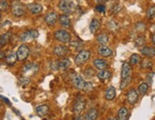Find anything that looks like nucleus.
Listing matches in <instances>:
<instances>
[{"label": "nucleus", "mask_w": 155, "mask_h": 120, "mask_svg": "<svg viewBox=\"0 0 155 120\" xmlns=\"http://www.w3.org/2000/svg\"><path fill=\"white\" fill-rule=\"evenodd\" d=\"M131 66L129 62H124L121 68V83H120V89L124 90L126 89L129 83L131 82Z\"/></svg>", "instance_id": "1"}, {"label": "nucleus", "mask_w": 155, "mask_h": 120, "mask_svg": "<svg viewBox=\"0 0 155 120\" xmlns=\"http://www.w3.org/2000/svg\"><path fill=\"white\" fill-rule=\"evenodd\" d=\"M58 8L64 13L70 15V13L75 12L77 6L73 0H60L59 4H58Z\"/></svg>", "instance_id": "2"}, {"label": "nucleus", "mask_w": 155, "mask_h": 120, "mask_svg": "<svg viewBox=\"0 0 155 120\" xmlns=\"http://www.w3.org/2000/svg\"><path fill=\"white\" fill-rule=\"evenodd\" d=\"M54 38L61 43L67 44V43H70L71 41V35L66 30H57L56 32L54 33Z\"/></svg>", "instance_id": "3"}, {"label": "nucleus", "mask_w": 155, "mask_h": 120, "mask_svg": "<svg viewBox=\"0 0 155 120\" xmlns=\"http://www.w3.org/2000/svg\"><path fill=\"white\" fill-rule=\"evenodd\" d=\"M89 57H91V51H86V50L80 51L77 55L75 56L74 63L77 66H82V65L85 64L89 59Z\"/></svg>", "instance_id": "4"}, {"label": "nucleus", "mask_w": 155, "mask_h": 120, "mask_svg": "<svg viewBox=\"0 0 155 120\" xmlns=\"http://www.w3.org/2000/svg\"><path fill=\"white\" fill-rule=\"evenodd\" d=\"M12 15L16 17L23 16L25 15V6L18 0H15L12 3Z\"/></svg>", "instance_id": "5"}, {"label": "nucleus", "mask_w": 155, "mask_h": 120, "mask_svg": "<svg viewBox=\"0 0 155 120\" xmlns=\"http://www.w3.org/2000/svg\"><path fill=\"white\" fill-rule=\"evenodd\" d=\"M86 107V100L85 98L82 96V95H78L75 99V102L73 104V108H72V111L75 114H81L82 112L84 111V109Z\"/></svg>", "instance_id": "6"}, {"label": "nucleus", "mask_w": 155, "mask_h": 120, "mask_svg": "<svg viewBox=\"0 0 155 120\" xmlns=\"http://www.w3.org/2000/svg\"><path fill=\"white\" fill-rule=\"evenodd\" d=\"M30 54V49L29 47L26 45V44H23V45H21L18 50H17L16 51V56H17V60L18 61H24L26 60L27 58H28Z\"/></svg>", "instance_id": "7"}, {"label": "nucleus", "mask_w": 155, "mask_h": 120, "mask_svg": "<svg viewBox=\"0 0 155 120\" xmlns=\"http://www.w3.org/2000/svg\"><path fill=\"white\" fill-rule=\"evenodd\" d=\"M38 32H37L36 30H29V31H26V32H24L23 33H21V35H20V40L23 41V42H25V41H29V40H33V39H35L38 37Z\"/></svg>", "instance_id": "8"}, {"label": "nucleus", "mask_w": 155, "mask_h": 120, "mask_svg": "<svg viewBox=\"0 0 155 120\" xmlns=\"http://www.w3.org/2000/svg\"><path fill=\"white\" fill-rule=\"evenodd\" d=\"M71 83L74 86L75 88L78 90H83L85 87L86 82L84 80V78L79 74H74L71 76Z\"/></svg>", "instance_id": "9"}, {"label": "nucleus", "mask_w": 155, "mask_h": 120, "mask_svg": "<svg viewBox=\"0 0 155 120\" xmlns=\"http://www.w3.org/2000/svg\"><path fill=\"white\" fill-rule=\"evenodd\" d=\"M139 98V94L135 89H131L129 90L127 94V100L130 105H135Z\"/></svg>", "instance_id": "10"}, {"label": "nucleus", "mask_w": 155, "mask_h": 120, "mask_svg": "<svg viewBox=\"0 0 155 120\" xmlns=\"http://www.w3.org/2000/svg\"><path fill=\"white\" fill-rule=\"evenodd\" d=\"M57 18H58V15L57 12H48L46 15H45V22L47 23V25L49 26H54L55 25V23L57 21Z\"/></svg>", "instance_id": "11"}, {"label": "nucleus", "mask_w": 155, "mask_h": 120, "mask_svg": "<svg viewBox=\"0 0 155 120\" xmlns=\"http://www.w3.org/2000/svg\"><path fill=\"white\" fill-rule=\"evenodd\" d=\"M97 51L102 57H109V56H111L113 54L112 50L111 49V48H109L108 46H106V45L99 46Z\"/></svg>", "instance_id": "12"}, {"label": "nucleus", "mask_w": 155, "mask_h": 120, "mask_svg": "<svg viewBox=\"0 0 155 120\" xmlns=\"http://www.w3.org/2000/svg\"><path fill=\"white\" fill-rule=\"evenodd\" d=\"M140 51L144 56H146L147 58H152V57L155 56V49L152 47L144 46V47L141 48Z\"/></svg>", "instance_id": "13"}, {"label": "nucleus", "mask_w": 155, "mask_h": 120, "mask_svg": "<svg viewBox=\"0 0 155 120\" xmlns=\"http://www.w3.org/2000/svg\"><path fill=\"white\" fill-rule=\"evenodd\" d=\"M70 53V51L66 47V46H56L55 48L53 49V53L55 54V55L59 56V57H64L66 56L67 54Z\"/></svg>", "instance_id": "14"}, {"label": "nucleus", "mask_w": 155, "mask_h": 120, "mask_svg": "<svg viewBox=\"0 0 155 120\" xmlns=\"http://www.w3.org/2000/svg\"><path fill=\"white\" fill-rule=\"evenodd\" d=\"M93 65H94V67L99 71L106 70V69L109 67L108 62L104 59H100V58H96V59L93 60Z\"/></svg>", "instance_id": "15"}, {"label": "nucleus", "mask_w": 155, "mask_h": 120, "mask_svg": "<svg viewBox=\"0 0 155 120\" xmlns=\"http://www.w3.org/2000/svg\"><path fill=\"white\" fill-rule=\"evenodd\" d=\"M116 96V90L115 88L113 87V86H109V87L106 90V92H105V97L107 100L109 101H111L113 99L115 98Z\"/></svg>", "instance_id": "16"}, {"label": "nucleus", "mask_w": 155, "mask_h": 120, "mask_svg": "<svg viewBox=\"0 0 155 120\" xmlns=\"http://www.w3.org/2000/svg\"><path fill=\"white\" fill-rule=\"evenodd\" d=\"M50 111V108L49 106L46 105V104H43V105H38L37 107L35 108V112L36 114H38L39 116H45L48 114V112Z\"/></svg>", "instance_id": "17"}, {"label": "nucleus", "mask_w": 155, "mask_h": 120, "mask_svg": "<svg viewBox=\"0 0 155 120\" xmlns=\"http://www.w3.org/2000/svg\"><path fill=\"white\" fill-rule=\"evenodd\" d=\"M98 117V111L97 109L91 108L87 112L85 115V120H96Z\"/></svg>", "instance_id": "18"}, {"label": "nucleus", "mask_w": 155, "mask_h": 120, "mask_svg": "<svg viewBox=\"0 0 155 120\" xmlns=\"http://www.w3.org/2000/svg\"><path fill=\"white\" fill-rule=\"evenodd\" d=\"M59 23L64 28H70L71 27V19L66 13H63L59 16Z\"/></svg>", "instance_id": "19"}, {"label": "nucleus", "mask_w": 155, "mask_h": 120, "mask_svg": "<svg viewBox=\"0 0 155 120\" xmlns=\"http://www.w3.org/2000/svg\"><path fill=\"white\" fill-rule=\"evenodd\" d=\"M100 27H101V23L97 18H93L89 23V31L91 33H95L100 29Z\"/></svg>", "instance_id": "20"}, {"label": "nucleus", "mask_w": 155, "mask_h": 120, "mask_svg": "<svg viewBox=\"0 0 155 120\" xmlns=\"http://www.w3.org/2000/svg\"><path fill=\"white\" fill-rule=\"evenodd\" d=\"M129 110L126 107H122L119 109L117 114V119L118 120H127L129 119Z\"/></svg>", "instance_id": "21"}, {"label": "nucleus", "mask_w": 155, "mask_h": 120, "mask_svg": "<svg viewBox=\"0 0 155 120\" xmlns=\"http://www.w3.org/2000/svg\"><path fill=\"white\" fill-rule=\"evenodd\" d=\"M28 9L33 15H38L43 11V7L40 4H36V3H33V4L28 5Z\"/></svg>", "instance_id": "22"}, {"label": "nucleus", "mask_w": 155, "mask_h": 120, "mask_svg": "<svg viewBox=\"0 0 155 120\" xmlns=\"http://www.w3.org/2000/svg\"><path fill=\"white\" fill-rule=\"evenodd\" d=\"M111 73L109 71H107V70H101L97 73V77L101 81L108 80L111 78Z\"/></svg>", "instance_id": "23"}, {"label": "nucleus", "mask_w": 155, "mask_h": 120, "mask_svg": "<svg viewBox=\"0 0 155 120\" xmlns=\"http://www.w3.org/2000/svg\"><path fill=\"white\" fill-rule=\"evenodd\" d=\"M38 65L33 64V63H28L26 64L25 66L23 67V73L27 74L29 71H32V73H35V71H38Z\"/></svg>", "instance_id": "24"}, {"label": "nucleus", "mask_w": 155, "mask_h": 120, "mask_svg": "<svg viewBox=\"0 0 155 120\" xmlns=\"http://www.w3.org/2000/svg\"><path fill=\"white\" fill-rule=\"evenodd\" d=\"M96 41L101 44V45H106V44L109 41V37L107 33H99L96 35Z\"/></svg>", "instance_id": "25"}, {"label": "nucleus", "mask_w": 155, "mask_h": 120, "mask_svg": "<svg viewBox=\"0 0 155 120\" xmlns=\"http://www.w3.org/2000/svg\"><path fill=\"white\" fill-rule=\"evenodd\" d=\"M71 60L68 58H63L60 61H58V69L61 71H66L67 69L71 66Z\"/></svg>", "instance_id": "26"}, {"label": "nucleus", "mask_w": 155, "mask_h": 120, "mask_svg": "<svg viewBox=\"0 0 155 120\" xmlns=\"http://www.w3.org/2000/svg\"><path fill=\"white\" fill-rule=\"evenodd\" d=\"M5 58H6V63L8 64L9 66H12V65H15V63L16 62V60H17L16 53L11 51V53H10Z\"/></svg>", "instance_id": "27"}, {"label": "nucleus", "mask_w": 155, "mask_h": 120, "mask_svg": "<svg viewBox=\"0 0 155 120\" xmlns=\"http://www.w3.org/2000/svg\"><path fill=\"white\" fill-rule=\"evenodd\" d=\"M147 91H149V84L146 83V82H142L140 85H139V87H138V94L140 95H145V94H147Z\"/></svg>", "instance_id": "28"}, {"label": "nucleus", "mask_w": 155, "mask_h": 120, "mask_svg": "<svg viewBox=\"0 0 155 120\" xmlns=\"http://www.w3.org/2000/svg\"><path fill=\"white\" fill-rule=\"evenodd\" d=\"M108 28L109 30L111 31V32H117V31L119 30V24L117 23V21H115V20H109V21L108 22Z\"/></svg>", "instance_id": "29"}, {"label": "nucleus", "mask_w": 155, "mask_h": 120, "mask_svg": "<svg viewBox=\"0 0 155 120\" xmlns=\"http://www.w3.org/2000/svg\"><path fill=\"white\" fill-rule=\"evenodd\" d=\"M10 34L9 33H4V34H1L0 35V48H2V47H4L6 46L7 44L9 43V41H10Z\"/></svg>", "instance_id": "30"}, {"label": "nucleus", "mask_w": 155, "mask_h": 120, "mask_svg": "<svg viewBox=\"0 0 155 120\" xmlns=\"http://www.w3.org/2000/svg\"><path fill=\"white\" fill-rule=\"evenodd\" d=\"M141 62V57L139 54L137 53H133L130 55L129 57V64L132 65V66H135V65L139 64Z\"/></svg>", "instance_id": "31"}, {"label": "nucleus", "mask_w": 155, "mask_h": 120, "mask_svg": "<svg viewBox=\"0 0 155 120\" xmlns=\"http://www.w3.org/2000/svg\"><path fill=\"white\" fill-rule=\"evenodd\" d=\"M152 66H153V64L150 60L145 59V60L141 61V68L145 69V70H147V69H149L150 70V69L152 68Z\"/></svg>", "instance_id": "32"}, {"label": "nucleus", "mask_w": 155, "mask_h": 120, "mask_svg": "<svg viewBox=\"0 0 155 120\" xmlns=\"http://www.w3.org/2000/svg\"><path fill=\"white\" fill-rule=\"evenodd\" d=\"M145 42H146V39H145V36H143V35L138 36L135 39V41H134V43H135V46L136 47H144Z\"/></svg>", "instance_id": "33"}, {"label": "nucleus", "mask_w": 155, "mask_h": 120, "mask_svg": "<svg viewBox=\"0 0 155 120\" xmlns=\"http://www.w3.org/2000/svg\"><path fill=\"white\" fill-rule=\"evenodd\" d=\"M147 17L149 19H153L155 17V6L149 8V10L147 11Z\"/></svg>", "instance_id": "34"}, {"label": "nucleus", "mask_w": 155, "mask_h": 120, "mask_svg": "<svg viewBox=\"0 0 155 120\" xmlns=\"http://www.w3.org/2000/svg\"><path fill=\"white\" fill-rule=\"evenodd\" d=\"M9 9V4L7 2V0H1L0 1V11L6 12Z\"/></svg>", "instance_id": "35"}, {"label": "nucleus", "mask_w": 155, "mask_h": 120, "mask_svg": "<svg viewBox=\"0 0 155 120\" xmlns=\"http://www.w3.org/2000/svg\"><path fill=\"white\" fill-rule=\"evenodd\" d=\"M71 45L72 47H74L75 50H79V51H82V43L80 42V41H71Z\"/></svg>", "instance_id": "36"}, {"label": "nucleus", "mask_w": 155, "mask_h": 120, "mask_svg": "<svg viewBox=\"0 0 155 120\" xmlns=\"http://www.w3.org/2000/svg\"><path fill=\"white\" fill-rule=\"evenodd\" d=\"M92 90H93V86H92L91 82H86L83 91L85 92H91Z\"/></svg>", "instance_id": "37"}, {"label": "nucleus", "mask_w": 155, "mask_h": 120, "mask_svg": "<svg viewBox=\"0 0 155 120\" xmlns=\"http://www.w3.org/2000/svg\"><path fill=\"white\" fill-rule=\"evenodd\" d=\"M120 10H121V5H120L119 3H116V4H114L111 8V13H117Z\"/></svg>", "instance_id": "38"}, {"label": "nucleus", "mask_w": 155, "mask_h": 120, "mask_svg": "<svg viewBox=\"0 0 155 120\" xmlns=\"http://www.w3.org/2000/svg\"><path fill=\"white\" fill-rule=\"evenodd\" d=\"M95 10L97 11L98 12H101V13H105L106 12V6L103 5V4H99L95 7Z\"/></svg>", "instance_id": "39"}, {"label": "nucleus", "mask_w": 155, "mask_h": 120, "mask_svg": "<svg viewBox=\"0 0 155 120\" xmlns=\"http://www.w3.org/2000/svg\"><path fill=\"white\" fill-rule=\"evenodd\" d=\"M93 74H94V71H93V70H92L91 67H89V68L86 69V71H85V75H86V76L91 77Z\"/></svg>", "instance_id": "40"}, {"label": "nucleus", "mask_w": 155, "mask_h": 120, "mask_svg": "<svg viewBox=\"0 0 155 120\" xmlns=\"http://www.w3.org/2000/svg\"><path fill=\"white\" fill-rule=\"evenodd\" d=\"M0 99L3 101V102H5L7 105H11V102H10V100L7 97H5V96H2V95H0Z\"/></svg>", "instance_id": "41"}, {"label": "nucleus", "mask_w": 155, "mask_h": 120, "mask_svg": "<svg viewBox=\"0 0 155 120\" xmlns=\"http://www.w3.org/2000/svg\"><path fill=\"white\" fill-rule=\"evenodd\" d=\"M73 120H85V117H84V116H82V115H77L76 117H74Z\"/></svg>", "instance_id": "42"}, {"label": "nucleus", "mask_w": 155, "mask_h": 120, "mask_svg": "<svg viewBox=\"0 0 155 120\" xmlns=\"http://www.w3.org/2000/svg\"><path fill=\"white\" fill-rule=\"evenodd\" d=\"M5 57H6V54H5V53H3V51H0V59H4Z\"/></svg>", "instance_id": "43"}, {"label": "nucleus", "mask_w": 155, "mask_h": 120, "mask_svg": "<svg viewBox=\"0 0 155 120\" xmlns=\"http://www.w3.org/2000/svg\"><path fill=\"white\" fill-rule=\"evenodd\" d=\"M151 39H152V42H153V44L155 45V33L152 35V37H151Z\"/></svg>", "instance_id": "44"}, {"label": "nucleus", "mask_w": 155, "mask_h": 120, "mask_svg": "<svg viewBox=\"0 0 155 120\" xmlns=\"http://www.w3.org/2000/svg\"><path fill=\"white\" fill-rule=\"evenodd\" d=\"M108 120H118V119L115 118V117H111V118H109Z\"/></svg>", "instance_id": "45"}, {"label": "nucleus", "mask_w": 155, "mask_h": 120, "mask_svg": "<svg viewBox=\"0 0 155 120\" xmlns=\"http://www.w3.org/2000/svg\"><path fill=\"white\" fill-rule=\"evenodd\" d=\"M95 1H97V2H100V1H102V0H95Z\"/></svg>", "instance_id": "46"}, {"label": "nucleus", "mask_w": 155, "mask_h": 120, "mask_svg": "<svg viewBox=\"0 0 155 120\" xmlns=\"http://www.w3.org/2000/svg\"><path fill=\"white\" fill-rule=\"evenodd\" d=\"M0 18H1V13H0Z\"/></svg>", "instance_id": "47"}]
</instances>
